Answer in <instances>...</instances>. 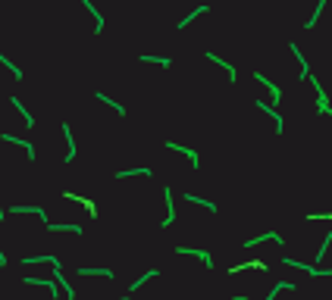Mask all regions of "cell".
<instances>
[{"label": "cell", "instance_id": "6da1fadb", "mask_svg": "<svg viewBox=\"0 0 332 300\" xmlns=\"http://www.w3.org/2000/svg\"><path fill=\"white\" fill-rule=\"evenodd\" d=\"M282 263L292 266V269H304V272H307V275H313V278H317V275H332V269H329V272H320L317 266H307V263H301V260H292V256H282Z\"/></svg>", "mask_w": 332, "mask_h": 300}, {"label": "cell", "instance_id": "7a4b0ae2", "mask_svg": "<svg viewBox=\"0 0 332 300\" xmlns=\"http://www.w3.org/2000/svg\"><path fill=\"white\" fill-rule=\"evenodd\" d=\"M263 241H273V244H282V235H276V231H267V235H257L251 238V241H244V250H251V247H257Z\"/></svg>", "mask_w": 332, "mask_h": 300}, {"label": "cell", "instance_id": "3957f363", "mask_svg": "<svg viewBox=\"0 0 332 300\" xmlns=\"http://www.w3.org/2000/svg\"><path fill=\"white\" fill-rule=\"evenodd\" d=\"M257 107H260L263 113H267V116H270V119H273V122H276V132H282V128H285V119L279 116V113H276L273 107H267V100H257Z\"/></svg>", "mask_w": 332, "mask_h": 300}, {"label": "cell", "instance_id": "277c9868", "mask_svg": "<svg viewBox=\"0 0 332 300\" xmlns=\"http://www.w3.org/2000/svg\"><path fill=\"white\" fill-rule=\"evenodd\" d=\"M163 197H166V219L163 222H160V225H173V222H176V210H173V191H169V188H163Z\"/></svg>", "mask_w": 332, "mask_h": 300}, {"label": "cell", "instance_id": "5b68a950", "mask_svg": "<svg viewBox=\"0 0 332 300\" xmlns=\"http://www.w3.org/2000/svg\"><path fill=\"white\" fill-rule=\"evenodd\" d=\"M54 278H57V285L66 291V297H69V300H75V291H72V285H69V281H66V275H63V269H60V266H54Z\"/></svg>", "mask_w": 332, "mask_h": 300}, {"label": "cell", "instance_id": "8992f818", "mask_svg": "<svg viewBox=\"0 0 332 300\" xmlns=\"http://www.w3.org/2000/svg\"><path fill=\"white\" fill-rule=\"evenodd\" d=\"M313 84H317V97H320V100H317V109H320V113H329L332 107H329V94H326V88H323L317 79H313Z\"/></svg>", "mask_w": 332, "mask_h": 300}, {"label": "cell", "instance_id": "52a82bcc", "mask_svg": "<svg viewBox=\"0 0 332 300\" xmlns=\"http://www.w3.org/2000/svg\"><path fill=\"white\" fill-rule=\"evenodd\" d=\"M166 150H179V153H185V157H188V160H191V166H194V169H198V166H201V160H198V153H194V150H188V147H182V144H173V141H166Z\"/></svg>", "mask_w": 332, "mask_h": 300}, {"label": "cell", "instance_id": "ba28073f", "mask_svg": "<svg viewBox=\"0 0 332 300\" xmlns=\"http://www.w3.org/2000/svg\"><path fill=\"white\" fill-rule=\"evenodd\" d=\"M288 50H292V54L298 56V63H301V79H307V75H310V66H307V56H304V54H301V47H298V44H288Z\"/></svg>", "mask_w": 332, "mask_h": 300}, {"label": "cell", "instance_id": "9c48e42d", "mask_svg": "<svg viewBox=\"0 0 332 300\" xmlns=\"http://www.w3.org/2000/svg\"><path fill=\"white\" fill-rule=\"evenodd\" d=\"M207 59H210V63H216V66H223V69L229 72V82H235V79H238V72H235V66H232V63H226V59H219L216 54H207Z\"/></svg>", "mask_w": 332, "mask_h": 300}, {"label": "cell", "instance_id": "30bf717a", "mask_svg": "<svg viewBox=\"0 0 332 300\" xmlns=\"http://www.w3.org/2000/svg\"><path fill=\"white\" fill-rule=\"evenodd\" d=\"M176 253H194V256H198V260H201L204 266H207V269L213 266V260H210V253H207V250H191V247H176Z\"/></svg>", "mask_w": 332, "mask_h": 300}, {"label": "cell", "instance_id": "8fae6325", "mask_svg": "<svg viewBox=\"0 0 332 300\" xmlns=\"http://www.w3.org/2000/svg\"><path fill=\"white\" fill-rule=\"evenodd\" d=\"M63 135H66V144H69L66 163H72V160H75V138H72V128H69V122H63Z\"/></svg>", "mask_w": 332, "mask_h": 300}, {"label": "cell", "instance_id": "7c38bea8", "mask_svg": "<svg viewBox=\"0 0 332 300\" xmlns=\"http://www.w3.org/2000/svg\"><path fill=\"white\" fill-rule=\"evenodd\" d=\"M254 79H257L260 84H267V91L273 94L276 100H282V91H279V84H273V82H267V75H260V72H254Z\"/></svg>", "mask_w": 332, "mask_h": 300}, {"label": "cell", "instance_id": "4fadbf2b", "mask_svg": "<svg viewBox=\"0 0 332 300\" xmlns=\"http://www.w3.org/2000/svg\"><path fill=\"white\" fill-rule=\"evenodd\" d=\"M10 100H13V107H16V109H19V113H22V119H25V125H29V128H35V116H31L29 109L22 107V100H19V97H10Z\"/></svg>", "mask_w": 332, "mask_h": 300}, {"label": "cell", "instance_id": "5bb4252c", "mask_svg": "<svg viewBox=\"0 0 332 300\" xmlns=\"http://www.w3.org/2000/svg\"><path fill=\"white\" fill-rule=\"evenodd\" d=\"M85 6H88V10H91V16H94V22H97V25H94V31H97V35H100V31H104V16L97 13V6L91 3V0H85Z\"/></svg>", "mask_w": 332, "mask_h": 300}, {"label": "cell", "instance_id": "9a60e30c", "mask_svg": "<svg viewBox=\"0 0 332 300\" xmlns=\"http://www.w3.org/2000/svg\"><path fill=\"white\" fill-rule=\"evenodd\" d=\"M3 141H16V144H22V150L29 153V160H35V144H29V141H22V138H13V135H3Z\"/></svg>", "mask_w": 332, "mask_h": 300}, {"label": "cell", "instance_id": "2e32d148", "mask_svg": "<svg viewBox=\"0 0 332 300\" xmlns=\"http://www.w3.org/2000/svg\"><path fill=\"white\" fill-rule=\"evenodd\" d=\"M185 200H191V203H198V207H207L210 213H216V203H213V200H204V197H194L191 191L185 194Z\"/></svg>", "mask_w": 332, "mask_h": 300}, {"label": "cell", "instance_id": "e0dca14e", "mask_svg": "<svg viewBox=\"0 0 332 300\" xmlns=\"http://www.w3.org/2000/svg\"><path fill=\"white\" fill-rule=\"evenodd\" d=\"M79 275H104V278H113V272H110V269H91V266H82Z\"/></svg>", "mask_w": 332, "mask_h": 300}, {"label": "cell", "instance_id": "ac0fdd59", "mask_svg": "<svg viewBox=\"0 0 332 300\" xmlns=\"http://www.w3.org/2000/svg\"><path fill=\"white\" fill-rule=\"evenodd\" d=\"M25 285H41V288H47V291H50V297H57V285H54V281H41V278H25Z\"/></svg>", "mask_w": 332, "mask_h": 300}, {"label": "cell", "instance_id": "d6986e66", "mask_svg": "<svg viewBox=\"0 0 332 300\" xmlns=\"http://www.w3.org/2000/svg\"><path fill=\"white\" fill-rule=\"evenodd\" d=\"M204 13H207V6H198V10H194V13H188L182 22L176 25V28H185V25H191V19H198V16H204Z\"/></svg>", "mask_w": 332, "mask_h": 300}, {"label": "cell", "instance_id": "ffe728a7", "mask_svg": "<svg viewBox=\"0 0 332 300\" xmlns=\"http://www.w3.org/2000/svg\"><path fill=\"white\" fill-rule=\"evenodd\" d=\"M129 175H154V172H151V166H144V169H129V172H116V178H129Z\"/></svg>", "mask_w": 332, "mask_h": 300}, {"label": "cell", "instance_id": "44dd1931", "mask_svg": "<svg viewBox=\"0 0 332 300\" xmlns=\"http://www.w3.org/2000/svg\"><path fill=\"white\" fill-rule=\"evenodd\" d=\"M0 63H3V66H6V69H10V72L16 75V79H22V69H19V66H16V63H10V59H6L3 54H0Z\"/></svg>", "mask_w": 332, "mask_h": 300}, {"label": "cell", "instance_id": "7402d4cb", "mask_svg": "<svg viewBox=\"0 0 332 300\" xmlns=\"http://www.w3.org/2000/svg\"><path fill=\"white\" fill-rule=\"evenodd\" d=\"M50 231H72V235H82V225H47Z\"/></svg>", "mask_w": 332, "mask_h": 300}, {"label": "cell", "instance_id": "603a6c76", "mask_svg": "<svg viewBox=\"0 0 332 300\" xmlns=\"http://www.w3.org/2000/svg\"><path fill=\"white\" fill-rule=\"evenodd\" d=\"M141 63H160V66H169V56H141Z\"/></svg>", "mask_w": 332, "mask_h": 300}, {"label": "cell", "instance_id": "cb8c5ba5", "mask_svg": "<svg viewBox=\"0 0 332 300\" xmlns=\"http://www.w3.org/2000/svg\"><path fill=\"white\" fill-rule=\"evenodd\" d=\"M97 100H104V104H110V107H113V109H116V113H119V116H125V109H122V107H119V104H116V100H110V97H107V94H97Z\"/></svg>", "mask_w": 332, "mask_h": 300}, {"label": "cell", "instance_id": "d4e9b609", "mask_svg": "<svg viewBox=\"0 0 332 300\" xmlns=\"http://www.w3.org/2000/svg\"><path fill=\"white\" fill-rule=\"evenodd\" d=\"M323 6H326V3H323V0H320V3H317V13H313L310 19H307V25H304V28H313V25H317V19H320V13H323Z\"/></svg>", "mask_w": 332, "mask_h": 300}, {"label": "cell", "instance_id": "484cf974", "mask_svg": "<svg viewBox=\"0 0 332 300\" xmlns=\"http://www.w3.org/2000/svg\"><path fill=\"white\" fill-rule=\"evenodd\" d=\"M154 275H157V269H151V272H144V275H141V278H138V281H135V285H132V291H135V288H141V285H144V281H148V278H154Z\"/></svg>", "mask_w": 332, "mask_h": 300}, {"label": "cell", "instance_id": "4316f807", "mask_svg": "<svg viewBox=\"0 0 332 300\" xmlns=\"http://www.w3.org/2000/svg\"><path fill=\"white\" fill-rule=\"evenodd\" d=\"M0 266H6V256L3 253H0Z\"/></svg>", "mask_w": 332, "mask_h": 300}, {"label": "cell", "instance_id": "83f0119b", "mask_svg": "<svg viewBox=\"0 0 332 300\" xmlns=\"http://www.w3.org/2000/svg\"><path fill=\"white\" fill-rule=\"evenodd\" d=\"M232 300H248V297H241V294H238V297H232Z\"/></svg>", "mask_w": 332, "mask_h": 300}, {"label": "cell", "instance_id": "f1b7e54d", "mask_svg": "<svg viewBox=\"0 0 332 300\" xmlns=\"http://www.w3.org/2000/svg\"><path fill=\"white\" fill-rule=\"evenodd\" d=\"M119 300H132V297H119Z\"/></svg>", "mask_w": 332, "mask_h": 300}, {"label": "cell", "instance_id": "f546056e", "mask_svg": "<svg viewBox=\"0 0 332 300\" xmlns=\"http://www.w3.org/2000/svg\"><path fill=\"white\" fill-rule=\"evenodd\" d=\"M0 219H3V210H0Z\"/></svg>", "mask_w": 332, "mask_h": 300}]
</instances>
